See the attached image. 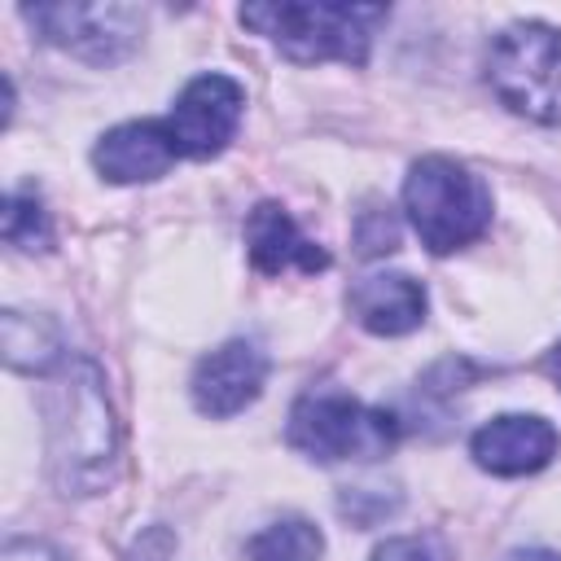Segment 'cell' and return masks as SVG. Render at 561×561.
<instances>
[{
	"label": "cell",
	"instance_id": "cell-1",
	"mask_svg": "<svg viewBox=\"0 0 561 561\" xmlns=\"http://www.w3.org/2000/svg\"><path fill=\"white\" fill-rule=\"evenodd\" d=\"M48 416V465L75 495L101 486L114 460V416L105 403L101 368L92 359H66L44 394Z\"/></svg>",
	"mask_w": 561,
	"mask_h": 561
},
{
	"label": "cell",
	"instance_id": "cell-2",
	"mask_svg": "<svg viewBox=\"0 0 561 561\" xmlns=\"http://www.w3.org/2000/svg\"><path fill=\"white\" fill-rule=\"evenodd\" d=\"M381 18H386V9H377V4H302V0H280V4H245L241 9V26L267 35L298 66H316V61L364 66L368 61L373 26Z\"/></svg>",
	"mask_w": 561,
	"mask_h": 561
},
{
	"label": "cell",
	"instance_id": "cell-3",
	"mask_svg": "<svg viewBox=\"0 0 561 561\" xmlns=\"http://www.w3.org/2000/svg\"><path fill=\"white\" fill-rule=\"evenodd\" d=\"M403 210L430 254H451L478 241L491 224V188L456 158H416L403 180Z\"/></svg>",
	"mask_w": 561,
	"mask_h": 561
},
{
	"label": "cell",
	"instance_id": "cell-4",
	"mask_svg": "<svg viewBox=\"0 0 561 561\" xmlns=\"http://www.w3.org/2000/svg\"><path fill=\"white\" fill-rule=\"evenodd\" d=\"M486 79L495 96L548 127H561V31L548 22H517L508 26L491 57Z\"/></svg>",
	"mask_w": 561,
	"mask_h": 561
},
{
	"label": "cell",
	"instance_id": "cell-5",
	"mask_svg": "<svg viewBox=\"0 0 561 561\" xmlns=\"http://www.w3.org/2000/svg\"><path fill=\"white\" fill-rule=\"evenodd\" d=\"M289 447L302 456L333 465V460H377L394 447L399 425L390 412L368 408L351 394H302L289 412Z\"/></svg>",
	"mask_w": 561,
	"mask_h": 561
},
{
	"label": "cell",
	"instance_id": "cell-6",
	"mask_svg": "<svg viewBox=\"0 0 561 561\" xmlns=\"http://www.w3.org/2000/svg\"><path fill=\"white\" fill-rule=\"evenodd\" d=\"M22 18L48 44L83 61H118L136 44L145 22V13L131 4H35V9H22Z\"/></svg>",
	"mask_w": 561,
	"mask_h": 561
},
{
	"label": "cell",
	"instance_id": "cell-7",
	"mask_svg": "<svg viewBox=\"0 0 561 561\" xmlns=\"http://www.w3.org/2000/svg\"><path fill=\"white\" fill-rule=\"evenodd\" d=\"M241 110H245V92L237 79L197 75L184 83V92L175 96V105L162 123H167V131L184 158H215L237 136Z\"/></svg>",
	"mask_w": 561,
	"mask_h": 561
},
{
	"label": "cell",
	"instance_id": "cell-8",
	"mask_svg": "<svg viewBox=\"0 0 561 561\" xmlns=\"http://www.w3.org/2000/svg\"><path fill=\"white\" fill-rule=\"evenodd\" d=\"M263 381H267V355L254 342L232 337V342H224L219 351H210L197 364L193 403L206 416H237L241 408H250L259 399Z\"/></svg>",
	"mask_w": 561,
	"mask_h": 561
},
{
	"label": "cell",
	"instance_id": "cell-9",
	"mask_svg": "<svg viewBox=\"0 0 561 561\" xmlns=\"http://www.w3.org/2000/svg\"><path fill=\"white\" fill-rule=\"evenodd\" d=\"M175 158H180V149H175L167 123H158V118L118 123L92 149V162H96V171L110 184H145V180H158V175H167L175 167Z\"/></svg>",
	"mask_w": 561,
	"mask_h": 561
},
{
	"label": "cell",
	"instance_id": "cell-10",
	"mask_svg": "<svg viewBox=\"0 0 561 561\" xmlns=\"http://www.w3.org/2000/svg\"><path fill=\"white\" fill-rule=\"evenodd\" d=\"M557 430L543 421V416H495L486 421L473 438H469V451L473 460L486 469V473H500V478H522V473H535L543 469L552 456H557Z\"/></svg>",
	"mask_w": 561,
	"mask_h": 561
},
{
	"label": "cell",
	"instance_id": "cell-11",
	"mask_svg": "<svg viewBox=\"0 0 561 561\" xmlns=\"http://www.w3.org/2000/svg\"><path fill=\"white\" fill-rule=\"evenodd\" d=\"M245 250H250V263L263 272V276H280L289 267L298 272H324L329 267V254L298 232V224L289 219V210L280 202H259L245 219Z\"/></svg>",
	"mask_w": 561,
	"mask_h": 561
},
{
	"label": "cell",
	"instance_id": "cell-12",
	"mask_svg": "<svg viewBox=\"0 0 561 561\" xmlns=\"http://www.w3.org/2000/svg\"><path fill=\"white\" fill-rule=\"evenodd\" d=\"M351 316L377 333V337H399L412 333L425 320V285L412 280L408 272H373L359 276L346 294Z\"/></svg>",
	"mask_w": 561,
	"mask_h": 561
},
{
	"label": "cell",
	"instance_id": "cell-13",
	"mask_svg": "<svg viewBox=\"0 0 561 561\" xmlns=\"http://www.w3.org/2000/svg\"><path fill=\"white\" fill-rule=\"evenodd\" d=\"M320 552H324V535L307 517H280L259 535H250L245 543L250 561H320Z\"/></svg>",
	"mask_w": 561,
	"mask_h": 561
},
{
	"label": "cell",
	"instance_id": "cell-14",
	"mask_svg": "<svg viewBox=\"0 0 561 561\" xmlns=\"http://www.w3.org/2000/svg\"><path fill=\"white\" fill-rule=\"evenodd\" d=\"M0 329H4V359H9V368L48 373L57 364V333H53V324L44 333H35V316L4 311Z\"/></svg>",
	"mask_w": 561,
	"mask_h": 561
},
{
	"label": "cell",
	"instance_id": "cell-15",
	"mask_svg": "<svg viewBox=\"0 0 561 561\" xmlns=\"http://www.w3.org/2000/svg\"><path fill=\"white\" fill-rule=\"evenodd\" d=\"M4 241L9 245H22V250H44L48 245V215L35 197H22V193H9L4 202Z\"/></svg>",
	"mask_w": 561,
	"mask_h": 561
},
{
	"label": "cell",
	"instance_id": "cell-16",
	"mask_svg": "<svg viewBox=\"0 0 561 561\" xmlns=\"http://www.w3.org/2000/svg\"><path fill=\"white\" fill-rule=\"evenodd\" d=\"M355 245H359L364 259L390 254V250L399 245V224H394V215H390V210H364L359 224H355Z\"/></svg>",
	"mask_w": 561,
	"mask_h": 561
},
{
	"label": "cell",
	"instance_id": "cell-17",
	"mask_svg": "<svg viewBox=\"0 0 561 561\" xmlns=\"http://www.w3.org/2000/svg\"><path fill=\"white\" fill-rule=\"evenodd\" d=\"M373 561H438L434 543L430 539H416V535H399V539H386Z\"/></svg>",
	"mask_w": 561,
	"mask_h": 561
},
{
	"label": "cell",
	"instance_id": "cell-18",
	"mask_svg": "<svg viewBox=\"0 0 561 561\" xmlns=\"http://www.w3.org/2000/svg\"><path fill=\"white\" fill-rule=\"evenodd\" d=\"M508 561H561L557 552H548V548H526V552H513Z\"/></svg>",
	"mask_w": 561,
	"mask_h": 561
},
{
	"label": "cell",
	"instance_id": "cell-19",
	"mask_svg": "<svg viewBox=\"0 0 561 561\" xmlns=\"http://www.w3.org/2000/svg\"><path fill=\"white\" fill-rule=\"evenodd\" d=\"M548 373H552V381L561 386V342H557V346L548 351Z\"/></svg>",
	"mask_w": 561,
	"mask_h": 561
}]
</instances>
